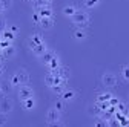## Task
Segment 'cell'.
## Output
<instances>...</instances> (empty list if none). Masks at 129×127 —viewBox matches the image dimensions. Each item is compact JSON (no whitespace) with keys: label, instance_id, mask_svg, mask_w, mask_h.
Returning a JSON list of instances; mask_svg holds the SVG:
<instances>
[{"label":"cell","instance_id":"1","mask_svg":"<svg viewBox=\"0 0 129 127\" xmlns=\"http://www.w3.org/2000/svg\"><path fill=\"white\" fill-rule=\"evenodd\" d=\"M72 23L77 26V28H82V29H85V28H88L89 26V22H91V19H89V14L86 12V11H75V14L72 15Z\"/></svg>","mask_w":129,"mask_h":127},{"label":"cell","instance_id":"2","mask_svg":"<svg viewBox=\"0 0 129 127\" xmlns=\"http://www.w3.org/2000/svg\"><path fill=\"white\" fill-rule=\"evenodd\" d=\"M60 116H61V112H60V110H57L55 107H52V109L48 110V113H46V122L51 124V125H54L55 122L60 121Z\"/></svg>","mask_w":129,"mask_h":127},{"label":"cell","instance_id":"3","mask_svg":"<svg viewBox=\"0 0 129 127\" xmlns=\"http://www.w3.org/2000/svg\"><path fill=\"white\" fill-rule=\"evenodd\" d=\"M102 83L106 87H115L117 86V77L112 72H105L103 77H102Z\"/></svg>","mask_w":129,"mask_h":127},{"label":"cell","instance_id":"4","mask_svg":"<svg viewBox=\"0 0 129 127\" xmlns=\"http://www.w3.org/2000/svg\"><path fill=\"white\" fill-rule=\"evenodd\" d=\"M36 11L40 14V17H54V12H52L51 5H42V6H37Z\"/></svg>","mask_w":129,"mask_h":127},{"label":"cell","instance_id":"5","mask_svg":"<svg viewBox=\"0 0 129 127\" xmlns=\"http://www.w3.org/2000/svg\"><path fill=\"white\" fill-rule=\"evenodd\" d=\"M11 110H12V101H11V98L3 97L2 100H0V112H3V113H9Z\"/></svg>","mask_w":129,"mask_h":127},{"label":"cell","instance_id":"6","mask_svg":"<svg viewBox=\"0 0 129 127\" xmlns=\"http://www.w3.org/2000/svg\"><path fill=\"white\" fill-rule=\"evenodd\" d=\"M32 95H34V92H32V89L28 84H22L20 86V90H19V98L20 100H26V98L32 97Z\"/></svg>","mask_w":129,"mask_h":127},{"label":"cell","instance_id":"7","mask_svg":"<svg viewBox=\"0 0 129 127\" xmlns=\"http://www.w3.org/2000/svg\"><path fill=\"white\" fill-rule=\"evenodd\" d=\"M54 57H55V52H54L52 49H46V51L40 55V61L43 63V65H48V63H49Z\"/></svg>","mask_w":129,"mask_h":127},{"label":"cell","instance_id":"8","mask_svg":"<svg viewBox=\"0 0 129 127\" xmlns=\"http://www.w3.org/2000/svg\"><path fill=\"white\" fill-rule=\"evenodd\" d=\"M49 72H52V74H55V75H58V77L64 78V80H68V78H69V69H68L66 66H58L57 69L49 71Z\"/></svg>","mask_w":129,"mask_h":127},{"label":"cell","instance_id":"9","mask_svg":"<svg viewBox=\"0 0 129 127\" xmlns=\"http://www.w3.org/2000/svg\"><path fill=\"white\" fill-rule=\"evenodd\" d=\"M15 75H17L19 81H20V86H22V84H28V81H29V74H28V71L19 69L17 72H15Z\"/></svg>","mask_w":129,"mask_h":127},{"label":"cell","instance_id":"10","mask_svg":"<svg viewBox=\"0 0 129 127\" xmlns=\"http://www.w3.org/2000/svg\"><path fill=\"white\" fill-rule=\"evenodd\" d=\"M39 26L43 28V29H46V31H48V29H51V28L54 26V17H42Z\"/></svg>","mask_w":129,"mask_h":127},{"label":"cell","instance_id":"11","mask_svg":"<svg viewBox=\"0 0 129 127\" xmlns=\"http://www.w3.org/2000/svg\"><path fill=\"white\" fill-rule=\"evenodd\" d=\"M60 98L64 100V101L74 100V98H75V90H72V89H64V90L61 92V95H60Z\"/></svg>","mask_w":129,"mask_h":127},{"label":"cell","instance_id":"12","mask_svg":"<svg viewBox=\"0 0 129 127\" xmlns=\"http://www.w3.org/2000/svg\"><path fill=\"white\" fill-rule=\"evenodd\" d=\"M29 49L32 51V54H36L37 57H40L46 49H48V47H46V44L45 43H40V44H36V46H32V47H29Z\"/></svg>","mask_w":129,"mask_h":127},{"label":"cell","instance_id":"13","mask_svg":"<svg viewBox=\"0 0 129 127\" xmlns=\"http://www.w3.org/2000/svg\"><path fill=\"white\" fill-rule=\"evenodd\" d=\"M40 43H45L43 41V38H42V35L40 34H32L31 37H29V47H32V46H36V44H40Z\"/></svg>","mask_w":129,"mask_h":127},{"label":"cell","instance_id":"14","mask_svg":"<svg viewBox=\"0 0 129 127\" xmlns=\"http://www.w3.org/2000/svg\"><path fill=\"white\" fill-rule=\"evenodd\" d=\"M22 106H23V109H26V110L34 109V107H36V100H34V97H29V98H26V100H22Z\"/></svg>","mask_w":129,"mask_h":127},{"label":"cell","instance_id":"15","mask_svg":"<svg viewBox=\"0 0 129 127\" xmlns=\"http://www.w3.org/2000/svg\"><path fill=\"white\" fill-rule=\"evenodd\" d=\"M88 112H89V115H94V116H99L100 113H102V109H100V106L99 104H91L89 107H88Z\"/></svg>","mask_w":129,"mask_h":127},{"label":"cell","instance_id":"16","mask_svg":"<svg viewBox=\"0 0 129 127\" xmlns=\"http://www.w3.org/2000/svg\"><path fill=\"white\" fill-rule=\"evenodd\" d=\"M72 35H74V38L78 40V41H82V40L86 38V32H85V29H82V28H77V29L74 31Z\"/></svg>","mask_w":129,"mask_h":127},{"label":"cell","instance_id":"17","mask_svg":"<svg viewBox=\"0 0 129 127\" xmlns=\"http://www.w3.org/2000/svg\"><path fill=\"white\" fill-rule=\"evenodd\" d=\"M111 98H112V95L109 92H103V93L97 95V103H108Z\"/></svg>","mask_w":129,"mask_h":127},{"label":"cell","instance_id":"18","mask_svg":"<svg viewBox=\"0 0 129 127\" xmlns=\"http://www.w3.org/2000/svg\"><path fill=\"white\" fill-rule=\"evenodd\" d=\"M46 66H48V69H49V71H54V69H57L58 66H61V65H60V60H58V57L55 55V57H54V58H52L49 63H48Z\"/></svg>","mask_w":129,"mask_h":127},{"label":"cell","instance_id":"19","mask_svg":"<svg viewBox=\"0 0 129 127\" xmlns=\"http://www.w3.org/2000/svg\"><path fill=\"white\" fill-rule=\"evenodd\" d=\"M3 55L6 58H11V57L15 55V47H14V44H9L8 47H5V49H3Z\"/></svg>","mask_w":129,"mask_h":127},{"label":"cell","instance_id":"20","mask_svg":"<svg viewBox=\"0 0 129 127\" xmlns=\"http://www.w3.org/2000/svg\"><path fill=\"white\" fill-rule=\"evenodd\" d=\"M75 6H72V5H66V6H64L63 8V14L64 15H66V17H72V15L75 14Z\"/></svg>","mask_w":129,"mask_h":127},{"label":"cell","instance_id":"21","mask_svg":"<svg viewBox=\"0 0 129 127\" xmlns=\"http://www.w3.org/2000/svg\"><path fill=\"white\" fill-rule=\"evenodd\" d=\"M2 35H3V38H6V40H9V41H14V38H15V34L12 32L11 29H8V28L2 32Z\"/></svg>","mask_w":129,"mask_h":127},{"label":"cell","instance_id":"22","mask_svg":"<svg viewBox=\"0 0 129 127\" xmlns=\"http://www.w3.org/2000/svg\"><path fill=\"white\" fill-rule=\"evenodd\" d=\"M66 89V84H55V86H52L51 87V90L54 92V93H57V95H61V92Z\"/></svg>","mask_w":129,"mask_h":127},{"label":"cell","instance_id":"23","mask_svg":"<svg viewBox=\"0 0 129 127\" xmlns=\"http://www.w3.org/2000/svg\"><path fill=\"white\" fill-rule=\"evenodd\" d=\"M120 74H121V78H123L124 81H129V66H123L121 71H120Z\"/></svg>","mask_w":129,"mask_h":127},{"label":"cell","instance_id":"24","mask_svg":"<svg viewBox=\"0 0 129 127\" xmlns=\"http://www.w3.org/2000/svg\"><path fill=\"white\" fill-rule=\"evenodd\" d=\"M99 3H100V0H83V5L86 8H95Z\"/></svg>","mask_w":129,"mask_h":127},{"label":"cell","instance_id":"25","mask_svg":"<svg viewBox=\"0 0 129 127\" xmlns=\"http://www.w3.org/2000/svg\"><path fill=\"white\" fill-rule=\"evenodd\" d=\"M9 83H11V86H12V87H20V81H19V78H17V75H15V74L11 77Z\"/></svg>","mask_w":129,"mask_h":127},{"label":"cell","instance_id":"26","mask_svg":"<svg viewBox=\"0 0 129 127\" xmlns=\"http://www.w3.org/2000/svg\"><path fill=\"white\" fill-rule=\"evenodd\" d=\"M64 100H58V101H55V104H54V107L57 109V110H60V112H63L64 110Z\"/></svg>","mask_w":129,"mask_h":127},{"label":"cell","instance_id":"27","mask_svg":"<svg viewBox=\"0 0 129 127\" xmlns=\"http://www.w3.org/2000/svg\"><path fill=\"white\" fill-rule=\"evenodd\" d=\"M40 19H42L40 14H39L37 11H34V14H32V22H34L36 25H39V23H40Z\"/></svg>","mask_w":129,"mask_h":127},{"label":"cell","instance_id":"28","mask_svg":"<svg viewBox=\"0 0 129 127\" xmlns=\"http://www.w3.org/2000/svg\"><path fill=\"white\" fill-rule=\"evenodd\" d=\"M6 28H8V26H6V20L2 17V15H0V32H3Z\"/></svg>","mask_w":129,"mask_h":127},{"label":"cell","instance_id":"29","mask_svg":"<svg viewBox=\"0 0 129 127\" xmlns=\"http://www.w3.org/2000/svg\"><path fill=\"white\" fill-rule=\"evenodd\" d=\"M2 2V5H3V8H5V11L6 9H9L11 8V5H12V0H0Z\"/></svg>","mask_w":129,"mask_h":127},{"label":"cell","instance_id":"30","mask_svg":"<svg viewBox=\"0 0 129 127\" xmlns=\"http://www.w3.org/2000/svg\"><path fill=\"white\" fill-rule=\"evenodd\" d=\"M9 44H12V41H9V40H6V38H3L2 41H0V47H2V49H5V47H8Z\"/></svg>","mask_w":129,"mask_h":127},{"label":"cell","instance_id":"31","mask_svg":"<svg viewBox=\"0 0 129 127\" xmlns=\"http://www.w3.org/2000/svg\"><path fill=\"white\" fill-rule=\"evenodd\" d=\"M6 121H8V118H6V113L0 112V125H5V124H6Z\"/></svg>","mask_w":129,"mask_h":127},{"label":"cell","instance_id":"32","mask_svg":"<svg viewBox=\"0 0 129 127\" xmlns=\"http://www.w3.org/2000/svg\"><path fill=\"white\" fill-rule=\"evenodd\" d=\"M118 103H120V101H118L117 98H114V97H112V98L109 100V106H114V107H115V106H117Z\"/></svg>","mask_w":129,"mask_h":127},{"label":"cell","instance_id":"33","mask_svg":"<svg viewBox=\"0 0 129 127\" xmlns=\"http://www.w3.org/2000/svg\"><path fill=\"white\" fill-rule=\"evenodd\" d=\"M8 29H11L14 34H17V32H19V28L15 26V25H11V26H8Z\"/></svg>","mask_w":129,"mask_h":127},{"label":"cell","instance_id":"34","mask_svg":"<svg viewBox=\"0 0 129 127\" xmlns=\"http://www.w3.org/2000/svg\"><path fill=\"white\" fill-rule=\"evenodd\" d=\"M3 74H5V66H3V63H0V77Z\"/></svg>","mask_w":129,"mask_h":127},{"label":"cell","instance_id":"35","mask_svg":"<svg viewBox=\"0 0 129 127\" xmlns=\"http://www.w3.org/2000/svg\"><path fill=\"white\" fill-rule=\"evenodd\" d=\"M5 11V8H3V5H2V2H0V14H2Z\"/></svg>","mask_w":129,"mask_h":127},{"label":"cell","instance_id":"36","mask_svg":"<svg viewBox=\"0 0 129 127\" xmlns=\"http://www.w3.org/2000/svg\"><path fill=\"white\" fill-rule=\"evenodd\" d=\"M3 40V35H2V32H0V41H2Z\"/></svg>","mask_w":129,"mask_h":127},{"label":"cell","instance_id":"37","mask_svg":"<svg viewBox=\"0 0 129 127\" xmlns=\"http://www.w3.org/2000/svg\"><path fill=\"white\" fill-rule=\"evenodd\" d=\"M0 93H2V87H0Z\"/></svg>","mask_w":129,"mask_h":127},{"label":"cell","instance_id":"38","mask_svg":"<svg viewBox=\"0 0 129 127\" xmlns=\"http://www.w3.org/2000/svg\"><path fill=\"white\" fill-rule=\"evenodd\" d=\"M127 66H129V65H127Z\"/></svg>","mask_w":129,"mask_h":127}]
</instances>
